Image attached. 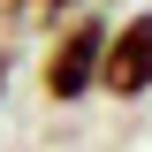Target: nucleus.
Returning a JSON list of instances; mask_svg holds the SVG:
<instances>
[{
  "label": "nucleus",
  "instance_id": "nucleus-1",
  "mask_svg": "<svg viewBox=\"0 0 152 152\" xmlns=\"http://www.w3.org/2000/svg\"><path fill=\"white\" fill-rule=\"evenodd\" d=\"M99 46H107V15H69L46 31V53H38L46 107H76V99L99 91Z\"/></svg>",
  "mask_w": 152,
  "mask_h": 152
},
{
  "label": "nucleus",
  "instance_id": "nucleus-2",
  "mask_svg": "<svg viewBox=\"0 0 152 152\" xmlns=\"http://www.w3.org/2000/svg\"><path fill=\"white\" fill-rule=\"evenodd\" d=\"M99 91H107L114 107L152 99V8H129L122 23H107V46H99Z\"/></svg>",
  "mask_w": 152,
  "mask_h": 152
},
{
  "label": "nucleus",
  "instance_id": "nucleus-3",
  "mask_svg": "<svg viewBox=\"0 0 152 152\" xmlns=\"http://www.w3.org/2000/svg\"><path fill=\"white\" fill-rule=\"evenodd\" d=\"M69 15H84V0H0V31L8 38H46Z\"/></svg>",
  "mask_w": 152,
  "mask_h": 152
},
{
  "label": "nucleus",
  "instance_id": "nucleus-4",
  "mask_svg": "<svg viewBox=\"0 0 152 152\" xmlns=\"http://www.w3.org/2000/svg\"><path fill=\"white\" fill-rule=\"evenodd\" d=\"M8 76H15V61H8V46H0V99H8Z\"/></svg>",
  "mask_w": 152,
  "mask_h": 152
}]
</instances>
